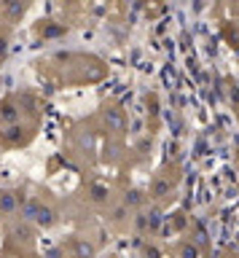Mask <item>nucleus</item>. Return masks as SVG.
<instances>
[{
	"mask_svg": "<svg viewBox=\"0 0 239 258\" xmlns=\"http://www.w3.org/2000/svg\"><path fill=\"white\" fill-rule=\"evenodd\" d=\"M180 258H199V250L191 245V242H186V245L180 247Z\"/></svg>",
	"mask_w": 239,
	"mask_h": 258,
	"instance_id": "6e6552de",
	"label": "nucleus"
},
{
	"mask_svg": "<svg viewBox=\"0 0 239 258\" xmlns=\"http://www.w3.org/2000/svg\"><path fill=\"white\" fill-rule=\"evenodd\" d=\"M180 180V172H178V167H164L162 172H156V177L150 180V197L153 199H164V197H170V194L175 191V185H178Z\"/></svg>",
	"mask_w": 239,
	"mask_h": 258,
	"instance_id": "39448f33",
	"label": "nucleus"
},
{
	"mask_svg": "<svg viewBox=\"0 0 239 258\" xmlns=\"http://www.w3.org/2000/svg\"><path fill=\"white\" fill-rule=\"evenodd\" d=\"M41 102L30 92H14L0 100V145L9 151L33 143L41 126Z\"/></svg>",
	"mask_w": 239,
	"mask_h": 258,
	"instance_id": "f257e3e1",
	"label": "nucleus"
},
{
	"mask_svg": "<svg viewBox=\"0 0 239 258\" xmlns=\"http://www.w3.org/2000/svg\"><path fill=\"white\" fill-rule=\"evenodd\" d=\"M22 202H25V191L3 188V191H0V215H3V218H19Z\"/></svg>",
	"mask_w": 239,
	"mask_h": 258,
	"instance_id": "423d86ee",
	"label": "nucleus"
},
{
	"mask_svg": "<svg viewBox=\"0 0 239 258\" xmlns=\"http://www.w3.org/2000/svg\"><path fill=\"white\" fill-rule=\"evenodd\" d=\"M6 54H9V27H0V68L6 62Z\"/></svg>",
	"mask_w": 239,
	"mask_h": 258,
	"instance_id": "0eeeda50",
	"label": "nucleus"
},
{
	"mask_svg": "<svg viewBox=\"0 0 239 258\" xmlns=\"http://www.w3.org/2000/svg\"><path fill=\"white\" fill-rule=\"evenodd\" d=\"M49 64L62 84H92L105 76V64L86 54H54Z\"/></svg>",
	"mask_w": 239,
	"mask_h": 258,
	"instance_id": "f03ea898",
	"label": "nucleus"
},
{
	"mask_svg": "<svg viewBox=\"0 0 239 258\" xmlns=\"http://www.w3.org/2000/svg\"><path fill=\"white\" fill-rule=\"evenodd\" d=\"M19 218L30 226H41V229H51L57 223V210H54L43 197H25L19 210Z\"/></svg>",
	"mask_w": 239,
	"mask_h": 258,
	"instance_id": "7ed1b4c3",
	"label": "nucleus"
},
{
	"mask_svg": "<svg viewBox=\"0 0 239 258\" xmlns=\"http://www.w3.org/2000/svg\"><path fill=\"white\" fill-rule=\"evenodd\" d=\"M97 126L108 137H121L126 132V113L118 105H102L97 113Z\"/></svg>",
	"mask_w": 239,
	"mask_h": 258,
	"instance_id": "20e7f679",
	"label": "nucleus"
}]
</instances>
